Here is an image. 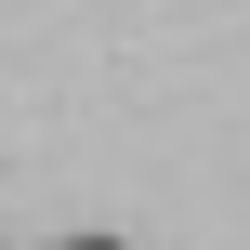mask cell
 <instances>
[{"label": "cell", "mask_w": 250, "mask_h": 250, "mask_svg": "<svg viewBox=\"0 0 250 250\" xmlns=\"http://www.w3.org/2000/svg\"><path fill=\"white\" fill-rule=\"evenodd\" d=\"M53 250H119V237H53Z\"/></svg>", "instance_id": "6da1fadb"}]
</instances>
